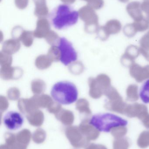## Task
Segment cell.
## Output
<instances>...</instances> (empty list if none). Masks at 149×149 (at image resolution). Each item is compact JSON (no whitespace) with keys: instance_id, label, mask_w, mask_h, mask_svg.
<instances>
[{"instance_id":"10","label":"cell","mask_w":149,"mask_h":149,"mask_svg":"<svg viewBox=\"0 0 149 149\" xmlns=\"http://www.w3.org/2000/svg\"><path fill=\"white\" fill-rule=\"evenodd\" d=\"M127 105L123 101L122 98L114 100L108 101L105 105V107L109 111L124 115Z\"/></svg>"},{"instance_id":"12","label":"cell","mask_w":149,"mask_h":149,"mask_svg":"<svg viewBox=\"0 0 149 149\" xmlns=\"http://www.w3.org/2000/svg\"><path fill=\"white\" fill-rule=\"evenodd\" d=\"M141 54L149 61V32H147L140 41Z\"/></svg>"},{"instance_id":"4","label":"cell","mask_w":149,"mask_h":149,"mask_svg":"<svg viewBox=\"0 0 149 149\" xmlns=\"http://www.w3.org/2000/svg\"><path fill=\"white\" fill-rule=\"evenodd\" d=\"M57 47L60 52L59 61L64 65L67 66L78 59L76 49L72 43L65 38H60Z\"/></svg>"},{"instance_id":"22","label":"cell","mask_w":149,"mask_h":149,"mask_svg":"<svg viewBox=\"0 0 149 149\" xmlns=\"http://www.w3.org/2000/svg\"><path fill=\"white\" fill-rule=\"evenodd\" d=\"M148 32H149V31H148Z\"/></svg>"},{"instance_id":"9","label":"cell","mask_w":149,"mask_h":149,"mask_svg":"<svg viewBox=\"0 0 149 149\" xmlns=\"http://www.w3.org/2000/svg\"><path fill=\"white\" fill-rule=\"evenodd\" d=\"M127 12L134 21H140L144 18L141 8V3L139 1H132L127 5Z\"/></svg>"},{"instance_id":"8","label":"cell","mask_w":149,"mask_h":149,"mask_svg":"<svg viewBox=\"0 0 149 149\" xmlns=\"http://www.w3.org/2000/svg\"><path fill=\"white\" fill-rule=\"evenodd\" d=\"M141 54L140 48L134 45L128 46L121 58V63L126 67H130Z\"/></svg>"},{"instance_id":"21","label":"cell","mask_w":149,"mask_h":149,"mask_svg":"<svg viewBox=\"0 0 149 149\" xmlns=\"http://www.w3.org/2000/svg\"><path fill=\"white\" fill-rule=\"evenodd\" d=\"M122 3H127L128 1H129V0H119Z\"/></svg>"},{"instance_id":"20","label":"cell","mask_w":149,"mask_h":149,"mask_svg":"<svg viewBox=\"0 0 149 149\" xmlns=\"http://www.w3.org/2000/svg\"><path fill=\"white\" fill-rule=\"evenodd\" d=\"M142 11L145 12L146 18L149 21V0H144L141 3Z\"/></svg>"},{"instance_id":"7","label":"cell","mask_w":149,"mask_h":149,"mask_svg":"<svg viewBox=\"0 0 149 149\" xmlns=\"http://www.w3.org/2000/svg\"><path fill=\"white\" fill-rule=\"evenodd\" d=\"M129 74L138 82L149 79V65L142 66L135 63L129 67Z\"/></svg>"},{"instance_id":"1","label":"cell","mask_w":149,"mask_h":149,"mask_svg":"<svg viewBox=\"0 0 149 149\" xmlns=\"http://www.w3.org/2000/svg\"><path fill=\"white\" fill-rule=\"evenodd\" d=\"M49 18L55 29L61 30L76 24L78 21L79 13L71 5L59 4L52 10Z\"/></svg>"},{"instance_id":"6","label":"cell","mask_w":149,"mask_h":149,"mask_svg":"<svg viewBox=\"0 0 149 149\" xmlns=\"http://www.w3.org/2000/svg\"><path fill=\"white\" fill-rule=\"evenodd\" d=\"M149 114L147 106L136 102L128 104L124 113V115L129 118H138L141 121L143 120Z\"/></svg>"},{"instance_id":"11","label":"cell","mask_w":149,"mask_h":149,"mask_svg":"<svg viewBox=\"0 0 149 149\" xmlns=\"http://www.w3.org/2000/svg\"><path fill=\"white\" fill-rule=\"evenodd\" d=\"M102 28L107 36L109 37L110 35L120 33L122 29V24L119 20L112 19L108 21Z\"/></svg>"},{"instance_id":"17","label":"cell","mask_w":149,"mask_h":149,"mask_svg":"<svg viewBox=\"0 0 149 149\" xmlns=\"http://www.w3.org/2000/svg\"><path fill=\"white\" fill-rule=\"evenodd\" d=\"M133 24L137 32H143L149 28V21L146 17L140 21H134Z\"/></svg>"},{"instance_id":"19","label":"cell","mask_w":149,"mask_h":149,"mask_svg":"<svg viewBox=\"0 0 149 149\" xmlns=\"http://www.w3.org/2000/svg\"><path fill=\"white\" fill-rule=\"evenodd\" d=\"M123 32L126 36L129 38L134 37L137 32L133 23L126 24L123 28Z\"/></svg>"},{"instance_id":"2","label":"cell","mask_w":149,"mask_h":149,"mask_svg":"<svg viewBox=\"0 0 149 149\" xmlns=\"http://www.w3.org/2000/svg\"><path fill=\"white\" fill-rule=\"evenodd\" d=\"M52 98L62 105H69L76 102L78 91L75 84L67 81H58L53 85L50 91Z\"/></svg>"},{"instance_id":"18","label":"cell","mask_w":149,"mask_h":149,"mask_svg":"<svg viewBox=\"0 0 149 149\" xmlns=\"http://www.w3.org/2000/svg\"><path fill=\"white\" fill-rule=\"evenodd\" d=\"M110 132L115 139H119L126 135L127 132V129L126 126H119L114 128Z\"/></svg>"},{"instance_id":"5","label":"cell","mask_w":149,"mask_h":149,"mask_svg":"<svg viewBox=\"0 0 149 149\" xmlns=\"http://www.w3.org/2000/svg\"><path fill=\"white\" fill-rule=\"evenodd\" d=\"M24 119L20 113L15 111L7 112L3 117V123L9 130L15 131L23 125Z\"/></svg>"},{"instance_id":"14","label":"cell","mask_w":149,"mask_h":149,"mask_svg":"<svg viewBox=\"0 0 149 149\" xmlns=\"http://www.w3.org/2000/svg\"><path fill=\"white\" fill-rule=\"evenodd\" d=\"M140 96L143 102L149 103V79L143 85L140 93Z\"/></svg>"},{"instance_id":"3","label":"cell","mask_w":149,"mask_h":149,"mask_svg":"<svg viewBox=\"0 0 149 149\" xmlns=\"http://www.w3.org/2000/svg\"><path fill=\"white\" fill-rule=\"evenodd\" d=\"M89 124L99 132L108 133L115 127L127 126L128 122L115 115L105 113L92 116Z\"/></svg>"},{"instance_id":"16","label":"cell","mask_w":149,"mask_h":149,"mask_svg":"<svg viewBox=\"0 0 149 149\" xmlns=\"http://www.w3.org/2000/svg\"><path fill=\"white\" fill-rule=\"evenodd\" d=\"M129 141L127 138L115 139L113 143V149H129Z\"/></svg>"},{"instance_id":"13","label":"cell","mask_w":149,"mask_h":149,"mask_svg":"<svg viewBox=\"0 0 149 149\" xmlns=\"http://www.w3.org/2000/svg\"><path fill=\"white\" fill-rule=\"evenodd\" d=\"M127 100L129 101H136L139 100V95L138 93V87L136 84H131L128 86L126 91Z\"/></svg>"},{"instance_id":"15","label":"cell","mask_w":149,"mask_h":149,"mask_svg":"<svg viewBox=\"0 0 149 149\" xmlns=\"http://www.w3.org/2000/svg\"><path fill=\"white\" fill-rule=\"evenodd\" d=\"M137 145L141 148L149 147V131H144L141 133L137 140Z\"/></svg>"}]
</instances>
